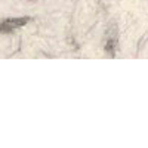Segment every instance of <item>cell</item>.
<instances>
[{
	"label": "cell",
	"instance_id": "obj_1",
	"mask_svg": "<svg viewBox=\"0 0 148 148\" xmlns=\"http://www.w3.org/2000/svg\"><path fill=\"white\" fill-rule=\"evenodd\" d=\"M27 22H30V18H27V16H22V18H8V19L2 21V24H0V31H2V34H9L12 31H15V30L24 27Z\"/></svg>",
	"mask_w": 148,
	"mask_h": 148
}]
</instances>
